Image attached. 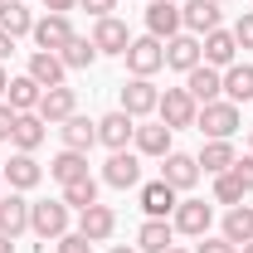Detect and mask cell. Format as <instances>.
<instances>
[{"instance_id": "1", "label": "cell", "mask_w": 253, "mask_h": 253, "mask_svg": "<svg viewBox=\"0 0 253 253\" xmlns=\"http://www.w3.org/2000/svg\"><path fill=\"white\" fill-rule=\"evenodd\" d=\"M30 234L39 244H59L68 234V205L63 200H30Z\"/></svg>"}, {"instance_id": "2", "label": "cell", "mask_w": 253, "mask_h": 253, "mask_svg": "<svg viewBox=\"0 0 253 253\" xmlns=\"http://www.w3.org/2000/svg\"><path fill=\"white\" fill-rule=\"evenodd\" d=\"M239 102H229V97H214V102H205L200 107V117H195V126L210 136V141H229L234 131H239Z\"/></svg>"}, {"instance_id": "3", "label": "cell", "mask_w": 253, "mask_h": 253, "mask_svg": "<svg viewBox=\"0 0 253 253\" xmlns=\"http://www.w3.org/2000/svg\"><path fill=\"white\" fill-rule=\"evenodd\" d=\"M122 59H126V68H131V78H151V73L166 68V44H161L156 34H141V39L126 44Z\"/></svg>"}, {"instance_id": "4", "label": "cell", "mask_w": 253, "mask_h": 253, "mask_svg": "<svg viewBox=\"0 0 253 253\" xmlns=\"http://www.w3.org/2000/svg\"><path fill=\"white\" fill-rule=\"evenodd\" d=\"M156 117L170 126V131H180V126H195L200 102H195L185 88H166V93H161V102H156Z\"/></svg>"}, {"instance_id": "5", "label": "cell", "mask_w": 253, "mask_h": 253, "mask_svg": "<svg viewBox=\"0 0 253 253\" xmlns=\"http://www.w3.org/2000/svg\"><path fill=\"white\" fill-rule=\"evenodd\" d=\"M210 224H214V210H210L205 200H180L175 214H170V229H175V234H190V239H205Z\"/></svg>"}, {"instance_id": "6", "label": "cell", "mask_w": 253, "mask_h": 253, "mask_svg": "<svg viewBox=\"0 0 253 253\" xmlns=\"http://www.w3.org/2000/svg\"><path fill=\"white\" fill-rule=\"evenodd\" d=\"M78 112V93L63 83V88H44V97H39V107H34V117L44 126H59V122H68Z\"/></svg>"}, {"instance_id": "7", "label": "cell", "mask_w": 253, "mask_h": 253, "mask_svg": "<svg viewBox=\"0 0 253 253\" xmlns=\"http://www.w3.org/2000/svg\"><path fill=\"white\" fill-rule=\"evenodd\" d=\"M93 49L97 54H112V59H122L126 44H131V34H126V25L117 20V15H102V20H93Z\"/></svg>"}, {"instance_id": "8", "label": "cell", "mask_w": 253, "mask_h": 253, "mask_svg": "<svg viewBox=\"0 0 253 253\" xmlns=\"http://www.w3.org/2000/svg\"><path fill=\"white\" fill-rule=\"evenodd\" d=\"M102 180L112 190H136L141 185V156L136 151H112L107 166H102Z\"/></svg>"}, {"instance_id": "9", "label": "cell", "mask_w": 253, "mask_h": 253, "mask_svg": "<svg viewBox=\"0 0 253 253\" xmlns=\"http://www.w3.org/2000/svg\"><path fill=\"white\" fill-rule=\"evenodd\" d=\"M161 180L180 195V190H190L195 180H200V161L185 156V151H166V156H161Z\"/></svg>"}, {"instance_id": "10", "label": "cell", "mask_w": 253, "mask_h": 253, "mask_svg": "<svg viewBox=\"0 0 253 253\" xmlns=\"http://www.w3.org/2000/svg\"><path fill=\"white\" fill-rule=\"evenodd\" d=\"M180 25H185V34L205 39L210 30H219V5L214 0H180Z\"/></svg>"}, {"instance_id": "11", "label": "cell", "mask_w": 253, "mask_h": 253, "mask_svg": "<svg viewBox=\"0 0 253 253\" xmlns=\"http://www.w3.org/2000/svg\"><path fill=\"white\" fill-rule=\"evenodd\" d=\"M131 136H136V117H126L122 107L107 112V117H97V141H102L107 151H126Z\"/></svg>"}, {"instance_id": "12", "label": "cell", "mask_w": 253, "mask_h": 253, "mask_svg": "<svg viewBox=\"0 0 253 253\" xmlns=\"http://www.w3.org/2000/svg\"><path fill=\"white\" fill-rule=\"evenodd\" d=\"M34 44H39V49H49V54H59L63 44H68V39H73V25H68V15H49V10H44V15H39V20H34Z\"/></svg>"}, {"instance_id": "13", "label": "cell", "mask_w": 253, "mask_h": 253, "mask_svg": "<svg viewBox=\"0 0 253 253\" xmlns=\"http://www.w3.org/2000/svg\"><path fill=\"white\" fill-rule=\"evenodd\" d=\"M156 102H161V88L151 83V78L122 83V112L126 117H146V112H156Z\"/></svg>"}, {"instance_id": "14", "label": "cell", "mask_w": 253, "mask_h": 253, "mask_svg": "<svg viewBox=\"0 0 253 253\" xmlns=\"http://www.w3.org/2000/svg\"><path fill=\"white\" fill-rule=\"evenodd\" d=\"M205 63V54H200V39L195 34H170L166 39V68H175V73H190V68H200Z\"/></svg>"}, {"instance_id": "15", "label": "cell", "mask_w": 253, "mask_h": 253, "mask_svg": "<svg viewBox=\"0 0 253 253\" xmlns=\"http://www.w3.org/2000/svg\"><path fill=\"white\" fill-rule=\"evenodd\" d=\"M39 180H44V166L34 161V151H15V156L5 161V185H10V190L25 195V190H34Z\"/></svg>"}, {"instance_id": "16", "label": "cell", "mask_w": 253, "mask_h": 253, "mask_svg": "<svg viewBox=\"0 0 253 253\" xmlns=\"http://www.w3.org/2000/svg\"><path fill=\"white\" fill-rule=\"evenodd\" d=\"M200 54H205L210 68H229V63H239V39H234V30H210L205 39H200Z\"/></svg>"}, {"instance_id": "17", "label": "cell", "mask_w": 253, "mask_h": 253, "mask_svg": "<svg viewBox=\"0 0 253 253\" xmlns=\"http://www.w3.org/2000/svg\"><path fill=\"white\" fill-rule=\"evenodd\" d=\"M185 25H180V5L175 0H151L146 5V34H156L161 44L170 39V34H180Z\"/></svg>"}, {"instance_id": "18", "label": "cell", "mask_w": 253, "mask_h": 253, "mask_svg": "<svg viewBox=\"0 0 253 253\" xmlns=\"http://www.w3.org/2000/svg\"><path fill=\"white\" fill-rule=\"evenodd\" d=\"M25 229H30V200H25L20 190L0 195V234H5V239H20Z\"/></svg>"}, {"instance_id": "19", "label": "cell", "mask_w": 253, "mask_h": 253, "mask_svg": "<svg viewBox=\"0 0 253 253\" xmlns=\"http://www.w3.org/2000/svg\"><path fill=\"white\" fill-rule=\"evenodd\" d=\"M185 93L205 107V102H214V97L224 93V73L219 68H210V63H200V68H190L185 73Z\"/></svg>"}, {"instance_id": "20", "label": "cell", "mask_w": 253, "mask_h": 253, "mask_svg": "<svg viewBox=\"0 0 253 253\" xmlns=\"http://www.w3.org/2000/svg\"><path fill=\"white\" fill-rule=\"evenodd\" d=\"M112 229H117V214H112L107 205H88V210H78V234H83V239L107 244V239H112Z\"/></svg>"}, {"instance_id": "21", "label": "cell", "mask_w": 253, "mask_h": 253, "mask_svg": "<svg viewBox=\"0 0 253 253\" xmlns=\"http://www.w3.org/2000/svg\"><path fill=\"white\" fill-rule=\"evenodd\" d=\"M175 205H180V195L166 185V180L141 185V210H146V219H170V214H175Z\"/></svg>"}, {"instance_id": "22", "label": "cell", "mask_w": 253, "mask_h": 253, "mask_svg": "<svg viewBox=\"0 0 253 253\" xmlns=\"http://www.w3.org/2000/svg\"><path fill=\"white\" fill-rule=\"evenodd\" d=\"M25 73H30L39 88H63V73H68V68H63V59H59V54H49V49H34V54H30V68H25Z\"/></svg>"}, {"instance_id": "23", "label": "cell", "mask_w": 253, "mask_h": 253, "mask_svg": "<svg viewBox=\"0 0 253 253\" xmlns=\"http://www.w3.org/2000/svg\"><path fill=\"white\" fill-rule=\"evenodd\" d=\"M131 141H136V156H166V151H170V126L166 122H146V126H136V136H131Z\"/></svg>"}, {"instance_id": "24", "label": "cell", "mask_w": 253, "mask_h": 253, "mask_svg": "<svg viewBox=\"0 0 253 253\" xmlns=\"http://www.w3.org/2000/svg\"><path fill=\"white\" fill-rule=\"evenodd\" d=\"M44 136H49V126L39 122L34 112H20V117H15V131H10L15 151H39V146H44Z\"/></svg>"}, {"instance_id": "25", "label": "cell", "mask_w": 253, "mask_h": 253, "mask_svg": "<svg viewBox=\"0 0 253 253\" xmlns=\"http://www.w3.org/2000/svg\"><path fill=\"white\" fill-rule=\"evenodd\" d=\"M49 175H54L59 185H73V180H83V175H88V151H68V146H63L59 156L49 161Z\"/></svg>"}, {"instance_id": "26", "label": "cell", "mask_w": 253, "mask_h": 253, "mask_svg": "<svg viewBox=\"0 0 253 253\" xmlns=\"http://www.w3.org/2000/svg\"><path fill=\"white\" fill-rule=\"evenodd\" d=\"M170 244H175L170 219H146L141 229H136V249H141V253H166Z\"/></svg>"}, {"instance_id": "27", "label": "cell", "mask_w": 253, "mask_h": 253, "mask_svg": "<svg viewBox=\"0 0 253 253\" xmlns=\"http://www.w3.org/2000/svg\"><path fill=\"white\" fill-rule=\"evenodd\" d=\"M224 97L229 102H253V63H229L224 68Z\"/></svg>"}, {"instance_id": "28", "label": "cell", "mask_w": 253, "mask_h": 253, "mask_svg": "<svg viewBox=\"0 0 253 253\" xmlns=\"http://www.w3.org/2000/svg\"><path fill=\"white\" fill-rule=\"evenodd\" d=\"M59 136H63V146H68V151H88V146L97 141V122H88V117H78V112H73L68 122H59Z\"/></svg>"}, {"instance_id": "29", "label": "cell", "mask_w": 253, "mask_h": 253, "mask_svg": "<svg viewBox=\"0 0 253 253\" xmlns=\"http://www.w3.org/2000/svg\"><path fill=\"white\" fill-rule=\"evenodd\" d=\"M39 97H44V88L34 83L30 73H20V78H10V88H5V102H10L15 112H34V107H39Z\"/></svg>"}, {"instance_id": "30", "label": "cell", "mask_w": 253, "mask_h": 253, "mask_svg": "<svg viewBox=\"0 0 253 253\" xmlns=\"http://www.w3.org/2000/svg\"><path fill=\"white\" fill-rule=\"evenodd\" d=\"M200 170H210V175H224V170H234V161H239V151H234V141H205V151H200Z\"/></svg>"}, {"instance_id": "31", "label": "cell", "mask_w": 253, "mask_h": 253, "mask_svg": "<svg viewBox=\"0 0 253 253\" xmlns=\"http://www.w3.org/2000/svg\"><path fill=\"white\" fill-rule=\"evenodd\" d=\"M224 239L229 244H253V205H234L229 214H224Z\"/></svg>"}, {"instance_id": "32", "label": "cell", "mask_w": 253, "mask_h": 253, "mask_svg": "<svg viewBox=\"0 0 253 253\" xmlns=\"http://www.w3.org/2000/svg\"><path fill=\"white\" fill-rule=\"evenodd\" d=\"M0 30L10 34V39H20V34L34 30V15L25 10V0H0Z\"/></svg>"}, {"instance_id": "33", "label": "cell", "mask_w": 253, "mask_h": 253, "mask_svg": "<svg viewBox=\"0 0 253 253\" xmlns=\"http://www.w3.org/2000/svg\"><path fill=\"white\" fill-rule=\"evenodd\" d=\"M59 59H63V68H93V63H97V49H93V39L73 34V39L59 49Z\"/></svg>"}, {"instance_id": "34", "label": "cell", "mask_w": 253, "mask_h": 253, "mask_svg": "<svg viewBox=\"0 0 253 253\" xmlns=\"http://www.w3.org/2000/svg\"><path fill=\"white\" fill-rule=\"evenodd\" d=\"M63 205H68V210H88V205H97V180L83 175V180L63 185Z\"/></svg>"}, {"instance_id": "35", "label": "cell", "mask_w": 253, "mask_h": 253, "mask_svg": "<svg viewBox=\"0 0 253 253\" xmlns=\"http://www.w3.org/2000/svg\"><path fill=\"white\" fill-rule=\"evenodd\" d=\"M244 195H249V190L239 185V175H234V170L214 175V200H219V205H229V210H234V205H244Z\"/></svg>"}, {"instance_id": "36", "label": "cell", "mask_w": 253, "mask_h": 253, "mask_svg": "<svg viewBox=\"0 0 253 253\" xmlns=\"http://www.w3.org/2000/svg\"><path fill=\"white\" fill-rule=\"evenodd\" d=\"M59 253H93V239H83L78 229H68V234L59 239Z\"/></svg>"}, {"instance_id": "37", "label": "cell", "mask_w": 253, "mask_h": 253, "mask_svg": "<svg viewBox=\"0 0 253 253\" xmlns=\"http://www.w3.org/2000/svg\"><path fill=\"white\" fill-rule=\"evenodd\" d=\"M234 39H239V49H253V10H244L234 20Z\"/></svg>"}, {"instance_id": "38", "label": "cell", "mask_w": 253, "mask_h": 253, "mask_svg": "<svg viewBox=\"0 0 253 253\" xmlns=\"http://www.w3.org/2000/svg\"><path fill=\"white\" fill-rule=\"evenodd\" d=\"M195 253H239V244H229L224 234H219V239H210V234H205V239H200V249H195Z\"/></svg>"}, {"instance_id": "39", "label": "cell", "mask_w": 253, "mask_h": 253, "mask_svg": "<svg viewBox=\"0 0 253 253\" xmlns=\"http://www.w3.org/2000/svg\"><path fill=\"white\" fill-rule=\"evenodd\" d=\"M234 175H239V185H244V190H253V151L234 161Z\"/></svg>"}, {"instance_id": "40", "label": "cell", "mask_w": 253, "mask_h": 253, "mask_svg": "<svg viewBox=\"0 0 253 253\" xmlns=\"http://www.w3.org/2000/svg\"><path fill=\"white\" fill-rule=\"evenodd\" d=\"M15 117H20V112H15L10 102H0V141H10V131H15Z\"/></svg>"}, {"instance_id": "41", "label": "cell", "mask_w": 253, "mask_h": 253, "mask_svg": "<svg viewBox=\"0 0 253 253\" xmlns=\"http://www.w3.org/2000/svg\"><path fill=\"white\" fill-rule=\"evenodd\" d=\"M78 5H83L93 20H102V15H112V10H117V0H78Z\"/></svg>"}, {"instance_id": "42", "label": "cell", "mask_w": 253, "mask_h": 253, "mask_svg": "<svg viewBox=\"0 0 253 253\" xmlns=\"http://www.w3.org/2000/svg\"><path fill=\"white\" fill-rule=\"evenodd\" d=\"M73 5H78V0H44V10H49V15H68Z\"/></svg>"}, {"instance_id": "43", "label": "cell", "mask_w": 253, "mask_h": 253, "mask_svg": "<svg viewBox=\"0 0 253 253\" xmlns=\"http://www.w3.org/2000/svg\"><path fill=\"white\" fill-rule=\"evenodd\" d=\"M10 54H15V39H10V34H5V30H0V63H5V59H10Z\"/></svg>"}, {"instance_id": "44", "label": "cell", "mask_w": 253, "mask_h": 253, "mask_svg": "<svg viewBox=\"0 0 253 253\" xmlns=\"http://www.w3.org/2000/svg\"><path fill=\"white\" fill-rule=\"evenodd\" d=\"M5 88H10V73H5V63H0V97H5Z\"/></svg>"}, {"instance_id": "45", "label": "cell", "mask_w": 253, "mask_h": 253, "mask_svg": "<svg viewBox=\"0 0 253 253\" xmlns=\"http://www.w3.org/2000/svg\"><path fill=\"white\" fill-rule=\"evenodd\" d=\"M0 253H15V239H5V234H0Z\"/></svg>"}, {"instance_id": "46", "label": "cell", "mask_w": 253, "mask_h": 253, "mask_svg": "<svg viewBox=\"0 0 253 253\" xmlns=\"http://www.w3.org/2000/svg\"><path fill=\"white\" fill-rule=\"evenodd\" d=\"M112 253H141V249H126V244H117V249H112Z\"/></svg>"}, {"instance_id": "47", "label": "cell", "mask_w": 253, "mask_h": 253, "mask_svg": "<svg viewBox=\"0 0 253 253\" xmlns=\"http://www.w3.org/2000/svg\"><path fill=\"white\" fill-rule=\"evenodd\" d=\"M166 253H190V249H175V244H170V249H166Z\"/></svg>"}, {"instance_id": "48", "label": "cell", "mask_w": 253, "mask_h": 253, "mask_svg": "<svg viewBox=\"0 0 253 253\" xmlns=\"http://www.w3.org/2000/svg\"><path fill=\"white\" fill-rule=\"evenodd\" d=\"M239 253H253V244H244V249H239Z\"/></svg>"}, {"instance_id": "49", "label": "cell", "mask_w": 253, "mask_h": 253, "mask_svg": "<svg viewBox=\"0 0 253 253\" xmlns=\"http://www.w3.org/2000/svg\"><path fill=\"white\" fill-rule=\"evenodd\" d=\"M0 185H5V166H0Z\"/></svg>"}, {"instance_id": "50", "label": "cell", "mask_w": 253, "mask_h": 253, "mask_svg": "<svg viewBox=\"0 0 253 253\" xmlns=\"http://www.w3.org/2000/svg\"><path fill=\"white\" fill-rule=\"evenodd\" d=\"M249 151H253V131H249Z\"/></svg>"}, {"instance_id": "51", "label": "cell", "mask_w": 253, "mask_h": 253, "mask_svg": "<svg viewBox=\"0 0 253 253\" xmlns=\"http://www.w3.org/2000/svg\"><path fill=\"white\" fill-rule=\"evenodd\" d=\"M214 5H224V0H214Z\"/></svg>"}, {"instance_id": "52", "label": "cell", "mask_w": 253, "mask_h": 253, "mask_svg": "<svg viewBox=\"0 0 253 253\" xmlns=\"http://www.w3.org/2000/svg\"><path fill=\"white\" fill-rule=\"evenodd\" d=\"M175 5H180V0H175Z\"/></svg>"}]
</instances>
